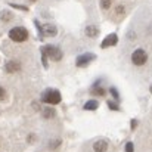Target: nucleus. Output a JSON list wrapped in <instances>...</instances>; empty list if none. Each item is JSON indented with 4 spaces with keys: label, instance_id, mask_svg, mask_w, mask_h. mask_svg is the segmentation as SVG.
<instances>
[{
    "label": "nucleus",
    "instance_id": "nucleus-5",
    "mask_svg": "<svg viewBox=\"0 0 152 152\" xmlns=\"http://www.w3.org/2000/svg\"><path fill=\"white\" fill-rule=\"evenodd\" d=\"M34 22H36L37 28L40 30V33H42L43 36H48V37H55V36L58 34V28H56V25H53V24H45L43 27H40L39 21H34Z\"/></svg>",
    "mask_w": 152,
    "mask_h": 152
},
{
    "label": "nucleus",
    "instance_id": "nucleus-24",
    "mask_svg": "<svg viewBox=\"0 0 152 152\" xmlns=\"http://www.w3.org/2000/svg\"><path fill=\"white\" fill-rule=\"evenodd\" d=\"M136 126H137V121L136 120H132V129H136Z\"/></svg>",
    "mask_w": 152,
    "mask_h": 152
},
{
    "label": "nucleus",
    "instance_id": "nucleus-6",
    "mask_svg": "<svg viewBox=\"0 0 152 152\" xmlns=\"http://www.w3.org/2000/svg\"><path fill=\"white\" fill-rule=\"evenodd\" d=\"M95 58H96V56H95L93 53H83V55H80V56L77 58L75 65L80 66V68H84V66H87Z\"/></svg>",
    "mask_w": 152,
    "mask_h": 152
},
{
    "label": "nucleus",
    "instance_id": "nucleus-23",
    "mask_svg": "<svg viewBox=\"0 0 152 152\" xmlns=\"http://www.w3.org/2000/svg\"><path fill=\"white\" fill-rule=\"evenodd\" d=\"M109 92H111V95H112V96H114L115 99H118V92H117V90H115L114 87H111V90H109Z\"/></svg>",
    "mask_w": 152,
    "mask_h": 152
},
{
    "label": "nucleus",
    "instance_id": "nucleus-8",
    "mask_svg": "<svg viewBox=\"0 0 152 152\" xmlns=\"http://www.w3.org/2000/svg\"><path fill=\"white\" fill-rule=\"evenodd\" d=\"M126 13H127V7H126V4H118L117 7H115V12H114V15H112V18L115 19V21H120V19H123L124 16H126Z\"/></svg>",
    "mask_w": 152,
    "mask_h": 152
},
{
    "label": "nucleus",
    "instance_id": "nucleus-14",
    "mask_svg": "<svg viewBox=\"0 0 152 152\" xmlns=\"http://www.w3.org/2000/svg\"><path fill=\"white\" fill-rule=\"evenodd\" d=\"M42 112H43V117H45V118H53L55 114H56L53 108H48V106H45Z\"/></svg>",
    "mask_w": 152,
    "mask_h": 152
},
{
    "label": "nucleus",
    "instance_id": "nucleus-25",
    "mask_svg": "<svg viewBox=\"0 0 152 152\" xmlns=\"http://www.w3.org/2000/svg\"><path fill=\"white\" fill-rule=\"evenodd\" d=\"M151 93H152V86H151Z\"/></svg>",
    "mask_w": 152,
    "mask_h": 152
},
{
    "label": "nucleus",
    "instance_id": "nucleus-15",
    "mask_svg": "<svg viewBox=\"0 0 152 152\" xmlns=\"http://www.w3.org/2000/svg\"><path fill=\"white\" fill-rule=\"evenodd\" d=\"M92 93H93V95H98V96H105V95H106L103 89L98 87V84H96V86H95V87L92 89Z\"/></svg>",
    "mask_w": 152,
    "mask_h": 152
},
{
    "label": "nucleus",
    "instance_id": "nucleus-11",
    "mask_svg": "<svg viewBox=\"0 0 152 152\" xmlns=\"http://www.w3.org/2000/svg\"><path fill=\"white\" fill-rule=\"evenodd\" d=\"M86 36L87 37H92V39L98 37L99 36V28L96 25H87L86 27Z\"/></svg>",
    "mask_w": 152,
    "mask_h": 152
},
{
    "label": "nucleus",
    "instance_id": "nucleus-18",
    "mask_svg": "<svg viewBox=\"0 0 152 152\" xmlns=\"http://www.w3.org/2000/svg\"><path fill=\"white\" fill-rule=\"evenodd\" d=\"M59 145H61V140H59V139H56V140H52V142H50V149H56Z\"/></svg>",
    "mask_w": 152,
    "mask_h": 152
},
{
    "label": "nucleus",
    "instance_id": "nucleus-17",
    "mask_svg": "<svg viewBox=\"0 0 152 152\" xmlns=\"http://www.w3.org/2000/svg\"><path fill=\"white\" fill-rule=\"evenodd\" d=\"M7 98V92H6V89L4 87H1L0 86V101H4Z\"/></svg>",
    "mask_w": 152,
    "mask_h": 152
},
{
    "label": "nucleus",
    "instance_id": "nucleus-21",
    "mask_svg": "<svg viewBox=\"0 0 152 152\" xmlns=\"http://www.w3.org/2000/svg\"><path fill=\"white\" fill-rule=\"evenodd\" d=\"M108 106H109V109H115V111H118L120 108H118V105L117 103H114V102H108Z\"/></svg>",
    "mask_w": 152,
    "mask_h": 152
},
{
    "label": "nucleus",
    "instance_id": "nucleus-19",
    "mask_svg": "<svg viewBox=\"0 0 152 152\" xmlns=\"http://www.w3.org/2000/svg\"><path fill=\"white\" fill-rule=\"evenodd\" d=\"M126 152H134V146L132 142H127L126 143Z\"/></svg>",
    "mask_w": 152,
    "mask_h": 152
},
{
    "label": "nucleus",
    "instance_id": "nucleus-4",
    "mask_svg": "<svg viewBox=\"0 0 152 152\" xmlns=\"http://www.w3.org/2000/svg\"><path fill=\"white\" fill-rule=\"evenodd\" d=\"M146 61H148V53L143 50V49H136V50L132 53V62H133L136 66L145 65Z\"/></svg>",
    "mask_w": 152,
    "mask_h": 152
},
{
    "label": "nucleus",
    "instance_id": "nucleus-2",
    "mask_svg": "<svg viewBox=\"0 0 152 152\" xmlns=\"http://www.w3.org/2000/svg\"><path fill=\"white\" fill-rule=\"evenodd\" d=\"M42 101L45 103H49V105H58L59 102L62 101V96L58 90H53V89H49L46 90L43 95H42Z\"/></svg>",
    "mask_w": 152,
    "mask_h": 152
},
{
    "label": "nucleus",
    "instance_id": "nucleus-16",
    "mask_svg": "<svg viewBox=\"0 0 152 152\" xmlns=\"http://www.w3.org/2000/svg\"><path fill=\"white\" fill-rule=\"evenodd\" d=\"M101 7L102 9H109L111 7V0H101Z\"/></svg>",
    "mask_w": 152,
    "mask_h": 152
},
{
    "label": "nucleus",
    "instance_id": "nucleus-9",
    "mask_svg": "<svg viewBox=\"0 0 152 152\" xmlns=\"http://www.w3.org/2000/svg\"><path fill=\"white\" fill-rule=\"evenodd\" d=\"M4 69H6V72H18L21 69V64L18 61H9V62H6Z\"/></svg>",
    "mask_w": 152,
    "mask_h": 152
},
{
    "label": "nucleus",
    "instance_id": "nucleus-10",
    "mask_svg": "<svg viewBox=\"0 0 152 152\" xmlns=\"http://www.w3.org/2000/svg\"><path fill=\"white\" fill-rule=\"evenodd\" d=\"M106 149H108V142L103 140V139L96 140V142L93 143V151L95 152H106Z\"/></svg>",
    "mask_w": 152,
    "mask_h": 152
},
{
    "label": "nucleus",
    "instance_id": "nucleus-7",
    "mask_svg": "<svg viewBox=\"0 0 152 152\" xmlns=\"http://www.w3.org/2000/svg\"><path fill=\"white\" fill-rule=\"evenodd\" d=\"M117 43H118V36H117L115 33H112V34L106 36V37L102 40L101 48H102V49H108V48H112V46H115Z\"/></svg>",
    "mask_w": 152,
    "mask_h": 152
},
{
    "label": "nucleus",
    "instance_id": "nucleus-3",
    "mask_svg": "<svg viewBox=\"0 0 152 152\" xmlns=\"http://www.w3.org/2000/svg\"><path fill=\"white\" fill-rule=\"evenodd\" d=\"M42 52H43L48 58H50L52 61H55V62L61 61V59H62V56H64L62 50H61L59 48L53 46V45H48V46H45V48L42 49Z\"/></svg>",
    "mask_w": 152,
    "mask_h": 152
},
{
    "label": "nucleus",
    "instance_id": "nucleus-20",
    "mask_svg": "<svg viewBox=\"0 0 152 152\" xmlns=\"http://www.w3.org/2000/svg\"><path fill=\"white\" fill-rule=\"evenodd\" d=\"M10 6H12V7H15V9H21V10H28V7H27V6H22V4H13V3H12Z\"/></svg>",
    "mask_w": 152,
    "mask_h": 152
},
{
    "label": "nucleus",
    "instance_id": "nucleus-13",
    "mask_svg": "<svg viewBox=\"0 0 152 152\" xmlns=\"http://www.w3.org/2000/svg\"><path fill=\"white\" fill-rule=\"evenodd\" d=\"M99 108V102L98 101H89V102H86V105H84V109L86 111H95V109H98Z\"/></svg>",
    "mask_w": 152,
    "mask_h": 152
},
{
    "label": "nucleus",
    "instance_id": "nucleus-22",
    "mask_svg": "<svg viewBox=\"0 0 152 152\" xmlns=\"http://www.w3.org/2000/svg\"><path fill=\"white\" fill-rule=\"evenodd\" d=\"M42 61H43V65H45V66L48 68V56H46V55H45L43 52H42Z\"/></svg>",
    "mask_w": 152,
    "mask_h": 152
},
{
    "label": "nucleus",
    "instance_id": "nucleus-26",
    "mask_svg": "<svg viewBox=\"0 0 152 152\" xmlns=\"http://www.w3.org/2000/svg\"><path fill=\"white\" fill-rule=\"evenodd\" d=\"M31 1H36V0H31Z\"/></svg>",
    "mask_w": 152,
    "mask_h": 152
},
{
    "label": "nucleus",
    "instance_id": "nucleus-1",
    "mask_svg": "<svg viewBox=\"0 0 152 152\" xmlns=\"http://www.w3.org/2000/svg\"><path fill=\"white\" fill-rule=\"evenodd\" d=\"M9 39L16 43H22L28 39V30L24 27H15L9 31Z\"/></svg>",
    "mask_w": 152,
    "mask_h": 152
},
{
    "label": "nucleus",
    "instance_id": "nucleus-12",
    "mask_svg": "<svg viewBox=\"0 0 152 152\" xmlns=\"http://www.w3.org/2000/svg\"><path fill=\"white\" fill-rule=\"evenodd\" d=\"M12 18H13V13L10 10H0V19L3 22H9Z\"/></svg>",
    "mask_w": 152,
    "mask_h": 152
}]
</instances>
